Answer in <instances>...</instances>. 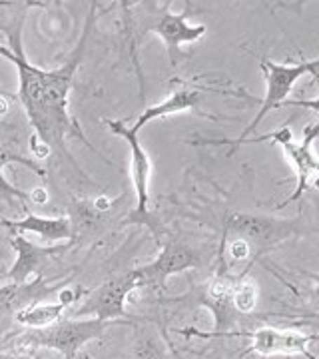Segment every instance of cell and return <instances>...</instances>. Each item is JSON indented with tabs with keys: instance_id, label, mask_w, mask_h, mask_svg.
<instances>
[{
	"instance_id": "1",
	"label": "cell",
	"mask_w": 319,
	"mask_h": 359,
	"mask_svg": "<svg viewBox=\"0 0 319 359\" xmlns=\"http://www.w3.org/2000/svg\"><path fill=\"white\" fill-rule=\"evenodd\" d=\"M30 6H39V4L25 2L22 8L18 11V16H14L11 25H0L8 32L11 50L14 54V66L18 70V100L22 104L26 116L36 132L34 138L46 150L58 154L64 160H68L72 166L78 168L74 158L66 150V136L80 138L92 152H96V148L82 136V130L78 128L74 118L68 112V104H70L68 98H70L72 80L76 74L78 65L82 62V56L86 50L90 32L98 18V11H96L98 4L90 2L88 14H86L78 44L74 46V50L70 52L68 60L54 70H44V68L30 65L26 60V54L22 50V22H25L26 11Z\"/></svg>"
},
{
	"instance_id": "2",
	"label": "cell",
	"mask_w": 319,
	"mask_h": 359,
	"mask_svg": "<svg viewBox=\"0 0 319 359\" xmlns=\"http://www.w3.org/2000/svg\"><path fill=\"white\" fill-rule=\"evenodd\" d=\"M122 6H124L128 39L132 44L134 60L138 54L140 40L148 32H154L166 44L170 65H172V68H176L179 65V58H182V44L198 42L208 32L205 25H190L188 22L191 14V4H186V11L179 14L170 11V2H164V4H156V2L128 4V2H122ZM136 66H138V62H136Z\"/></svg>"
},
{
	"instance_id": "3",
	"label": "cell",
	"mask_w": 319,
	"mask_h": 359,
	"mask_svg": "<svg viewBox=\"0 0 319 359\" xmlns=\"http://www.w3.org/2000/svg\"><path fill=\"white\" fill-rule=\"evenodd\" d=\"M114 323L120 321H100L96 318H60L56 323L42 330H25L14 335L13 346L22 349H54L62 353L64 359H74L76 353L92 339L100 335Z\"/></svg>"
},
{
	"instance_id": "4",
	"label": "cell",
	"mask_w": 319,
	"mask_h": 359,
	"mask_svg": "<svg viewBox=\"0 0 319 359\" xmlns=\"http://www.w3.org/2000/svg\"><path fill=\"white\" fill-rule=\"evenodd\" d=\"M259 68H262V72L266 76V96L259 102V110L254 116V120L250 122V126L243 130L238 138H233V140H202L194 142V144H204V146H233L238 142L250 138V134L262 124V120L269 112H273V110H278L281 106H285L287 96H290V92H292V88H294L295 82L299 78L309 74V76L318 80V58H313V60H301L297 65H276L271 60L262 58L259 60Z\"/></svg>"
},
{
	"instance_id": "5",
	"label": "cell",
	"mask_w": 319,
	"mask_h": 359,
	"mask_svg": "<svg viewBox=\"0 0 319 359\" xmlns=\"http://www.w3.org/2000/svg\"><path fill=\"white\" fill-rule=\"evenodd\" d=\"M299 219H278L257 214H231L224 222L222 240L240 238L250 245L255 259L301 233Z\"/></svg>"
},
{
	"instance_id": "6",
	"label": "cell",
	"mask_w": 319,
	"mask_h": 359,
	"mask_svg": "<svg viewBox=\"0 0 319 359\" xmlns=\"http://www.w3.org/2000/svg\"><path fill=\"white\" fill-rule=\"evenodd\" d=\"M304 142L301 144H295L294 142V134L292 130L287 128H280L276 132H271L268 136H257V138H245V140L238 142L233 148L238 146H243V144H259V142H273V144H280L283 148L285 156L292 160V164L295 168V174H297V186H295V192L285 198L281 204H278V208H285L287 204L292 202H297L307 190L315 188L318 184V160H315V154H313V140L318 136V120L313 118V122L304 130Z\"/></svg>"
},
{
	"instance_id": "7",
	"label": "cell",
	"mask_w": 319,
	"mask_h": 359,
	"mask_svg": "<svg viewBox=\"0 0 319 359\" xmlns=\"http://www.w3.org/2000/svg\"><path fill=\"white\" fill-rule=\"evenodd\" d=\"M136 287H142L140 276L136 268L118 273L114 278L106 280L94 292L86 294V299L72 311V318H96L100 321H124L134 323V316L126 311V299Z\"/></svg>"
},
{
	"instance_id": "8",
	"label": "cell",
	"mask_w": 319,
	"mask_h": 359,
	"mask_svg": "<svg viewBox=\"0 0 319 359\" xmlns=\"http://www.w3.org/2000/svg\"><path fill=\"white\" fill-rule=\"evenodd\" d=\"M104 124L112 130V134L124 138L128 142L130 154H132V178H134V188H136V208L132 212V218L126 219V224H144L148 228L156 230L154 219L148 212V202H150V174H152V162L148 152L142 148L138 134L132 132L124 120H108L104 118Z\"/></svg>"
},
{
	"instance_id": "9",
	"label": "cell",
	"mask_w": 319,
	"mask_h": 359,
	"mask_svg": "<svg viewBox=\"0 0 319 359\" xmlns=\"http://www.w3.org/2000/svg\"><path fill=\"white\" fill-rule=\"evenodd\" d=\"M202 337H242L250 341V347L242 353H257L262 358H271V355H306L307 359H315L307 346L315 341V335L299 334V332H287V330H278V327H257L252 332H224V334L202 335Z\"/></svg>"
},
{
	"instance_id": "10",
	"label": "cell",
	"mask_w": 319,
	"mask_h": 359,
	"mask_svg": "<svg viewBox=\"0 0 319 359\" xmlns=\"http://www.w3.org/2000/svg\"><path fill=\"white\" fill-rule=\"evenodd\" d=\"M196 268H202V256L196 248L179 242H164L160 256L150 264L136 268V271L140 276L142 287H166L170 276Z\"/></svg>"
},
{
	"instance_id": "11",
	"label": "cell",
	"mask_w": 319,
	"mask_h": 359,
	"mask_svg": "<svg viewBox=\"0 0 319 359\" xmlns=\"http://www.w3.org/2000/svg\"><path fill=\"white\" fill-rule=\"evenodd\" d=\"M16 259L6 271V280L8 283H25L28 282L30 276H42L44 268L50 264V259L58 254H64L72 248V242H64V244L50 245V248H42V245L28 242L25 236H13L11 240Z\"/></svg>"
},
{
	"instance_id": "12",
	"label": "cell",
	"mask_w": 319,
	"mask_h": 359,
	"mask_svg": "<svg viewBox=\"0 0 319 359\" xmlns=\"http://www.w3.org/2000/svg\"><path fill=\"white\" fill-rule=\"evenodd\" d=\"M68 280L58 283H48L42 276L36 280H28L25 283H6L0 287V318H8L16 316L18 311H22L28 306L40 304L42 299H46L48 295L58 294Z\"/></svg>"
},
{
	"instance_id": "13",
	"label": "cell",
	"mask_w": 319,
	"mask_h": 359,
	"mask_svg": "<svg viewBox=\"0 0 319 359\" xmlns=\"http://www.w3.org/2000/svg\"><path fill=\"white\" fill-rule=\"evenodd\" d=\"M0 226L6 228L13 236L36 233L46 242H72V226L70 219L64 216L44 218L39 214H28L22 219L0 218Z\"/></svg>"
},
{
	"instance_id": "14",
	"label": "cell",
	"mask_w": 319,
	"mask_h": 359,
	"mask_svg": "<svg viewBox=\"0 0 319 359\" xmlns=\"http://www.w3.org/2000/svg\"><path fill=\"white\" fill-rule=\"evenodd\" d=\"M134 337L128 359H172V349L164 332L148 320H134Z\"/></svg>"
},
{
	"instance_id": "15",
	"label": "cell",
	"mask_w": 319,
	"mask_h": 359,
	"mask_svg": "<svg viewBox=\"0 0 319 359\" xmlns=\"http://www.w3.org/2000/svg\"><path fill=\"white\" fill-rule=\"evenodd\" d=\"M200 104V90L194 88V86H184V88L174 90L166 100H162L160 104H154V106H148L144 112H142L136 122L130 126L132 132H140L148 122L152 120H160V118H168V116L182 114L186 110H191Z\"/></svg>"
},
{
	"instance_id": "16",
	"label": "cell",
	"mask_w": 319,
	"mask_h": 359,
	"mask_svg": "<svg viewBox=\"0 0 319 359\" xmlns=\"http://www.w3.org/2000/svg\"><path fill=\"white\" fill-rule=\"evenodd\" d=\"M8 164H18V166L28 168L30 172H34L40 178H46V170L40 166L36 160L26 158V156L14 152L13 148L0 144V200H6L8 204L25 205L26 202L32 200V196H28V194L22 192L20 188L13 186L8 180L4 178V166H8Z\"/></svg>"
},
{
	"instance_id": "17",
	"label": "cell",
	"mask_w": 319,
	"mask_h": 359,
	"mask_svg": "<svg viewBox=\"0 0 319 359\" xmlns=\"http://www.w3.org/2000/svg\"><path fill=\"white\" fill-rule=\"evenodd\" d=\"M66 309L68 308L62 302H56V304H42L40 302V304L28 306L22 311H18L14 316V321L26 330H42V327H48V325L60 320Z\"/></svg>"
},
{
	"instance_id": "18",
	"label": "cell",
	"mask_w": 319,
	"mask_h": 359,
	"mask_svg": "<svg viewBox=\"0 0 319 359\" xmlns=\"http://www.w3.org/2000/svg\"><path fill=\"white\" fill-rule=\"evenodd\" d=\"M257 306V290H255L254 283L240 280L233 295H231V308L236 313H252Z\"/></svg>"
},
{
	"instance_id": "19",
	"label": "cell",
	"mask_w": 319,
	"mask_h": 359,
	"mask_svg": "<svg viewBox=\"0 0 319 359\" xmlns=\"http://www.w3.org/2000/svg\"><path fill=\"white\" fill-rule=\"evenodd\" d=\"M0 56H2V58H6L8 62H13V65H14V54H13V50H11L8 46H4L2 42H0Z\"/></svg>"
},
{
	"instance_id": "20",
	"label": "cell",
	"mask_w": 319,
	"mask_h": 359,
	"mask_svg": "<svg viewBox=\"0 0 319 359\" xmlns=\"http://www.w3.org/2000/svg\"><path fill=\"white\" fill-rule=\"evenodd\" d=\"M0 359H14V358L11 355V353H4V351L0 349Z\"/></svg>"
},
{
	"instance_id": "21",
	"label": "cell",
	"mask_w": 319,
	"mask_h": 359,
	"mask_svg": "<svg viewBox=\"0 0 319 359\" xmlns=\"http://www.w3.org/2000/svg\"><path fill=\"white\" fill-rule=\"evenodd\" d=\"M172 358H176V359H184V358H182V355H179L178 351H176V349H172Z\"/></svg>"
}]
</instances>
